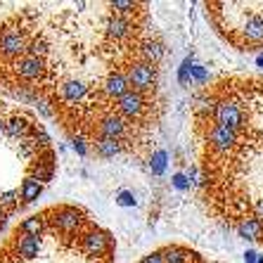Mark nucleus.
I'll return each mask as SVG.
<instances>
[{"label":"nucleus","instance_id":"f257e3e1","mask_svg":"<svg viewBox=\"0 0 263 263\" xmlns=\"http://www.w3.org/2000/svg\"><path fill=\"white\" fill-rule=\"evenodd\" d=\"M190 147L204 211L263 247V73H226L197 90Z\"/></svg>","mask_w":263,"mask_h":263},{"label":"nucleus","instance_id":"f03ea898","mask_svg":"<svg viewBox=\"0 0 263 263\" xmlns=\"http://www.w3.org/2000/svg\"><path fill=\"white\" fill-rule=\"evenodd\" d=\"M204 17L216 36L237 52H263V0L204 3Z\"/></svg>","mask_w":263,"mask_h":263},{"label":"nucleus","instance_id":"7ed1b4c3","mask_svg":"<svg viewBox=\"0 0 263 263\" xmlns=\"http://www.w3.org/2000/svg\"><path fill=\"white\" fill-rule=\"evenodd\" d=\"M138 263H226V261L211 258L187 245H164L152 249L149 254H145Z\"/></svg>","mask_w":263,"mask_h":263},{"label":"nucleus","instance_id":"20e7f679","mask_svg":"<svg viewBox=\"0 0 263 263\" xmlns=\"http://www.w3.org/2000/svg\"><path fill=\"white\" fill-rule=\"evenodd\" d=\"M26 43H29V38L22 31L7 29L0 36V55L7 57V60H19V57L26 55Z\"/></svg>","mask_w":263,"mask_h":263},{"label":"nucleus","instance_id":"39448f33","mask_svg":"<svg viewBox=\"0 0 263 263\" xmlns=\"http://www.w3.org/2000/svg\"><path fill=\"white\" fill-rule=\"evenodd\" d=\"M14 73L24 81H43L45 76V60H38L33 55H24L14 62Z\"/></svg>","mask_w":263,"mask_h":263},{"label":"nucleus","instance_id":"423d86ee","mask_svg":"<svg viewBox=\"0 0 263 263\" xmlns=\"http://www.w3.org/2000/svg\"><path fill=\"white\" fill-rule=\"evenodd\" d=\"M33 130H36V126H33V123H31L26 117H12L10 121H5V133L10 135V138L26 140V138H31V135H33Z\"/></svg>","mask_w":263,"mask_h":263},{"label":"nucleus","instance_id":"0eeeda50","mask_svg":"<svg viewBox=\"0 0 263 263\" xmlns=\"http://www.w3.org/2000/svg\"><path fill=\"white\" fill-rule=\"evenodd\" d=\"M41 249H43V239L41 237L22 235V237L17 239V254L24 258V261H33V258H38Z\"/></svg>","mask_w":263,"mask_h":263},{"label":"nucleus","instance_id":"6e6552de","mask_svg":"<svg viewBox=\"0 0 263 263\" xmlns=\"http://www.w3.org/2000/svg\"><path fill=\"white\" fill-rule=\"evenodd\" d=\"M45 228H48V223H45L43 216H29V218H24L19 223V233L31 235V237H43Z\"/></svg>","mask_w":263,"mask_h":263},{"label":"nucleus","instance_id":"1a4fd4ad","mask_svg":"<svg viewBox=\"0 0 263 263\" xmlns=\"http://www.w3.org/2000/svg\"><path fill=\"white\" fill-rule=\"evenodd\" d=\"M41 192H43V185L38 183L36 178L26 176L24 180H22V187H19V197H22V202H24V204L36 202L38 197H41Z\"/></svg>","mask_w":263,"mask_h":263},{"label":"nucleus","instance_id":"9d476101","mask_svg":"<svg viewBox=\"0 0 263 263\" xmlns=\"http://www.w3.org/2000/svg\"><path fill=\"white\" fill-rule=\"evenodd\" d=\"M17 197H19L17 190H5L3 195H0V206L5 209V211L14 209V206H17Z\"/></svg>","mask_w":263,"mask_h":263},{"label":"nucleus","instance_id":"9b49d317","mask_svg":"<svg viewBox=\"0 0 263 263\" xmlns=\"http://www.w3.org/2000/svg\"><path fill=\"white\" fill-rule=\"evenodd\" d=\"M5 220H7V211H5V209H3V206H0V226H3Z\"/></svg>","mask_w":263,"mask_h":263},{"label":"nucleus","instance_id":"f8f14e48","mask_svg":"<svg viewBox=\"0 0 263 263\" xmlns=\"http://www.w3.org/2000/svg\"><path fill=\"white\" fill-rule=\"evenodd\" d=\"M5 133V121H3V119H0V135Z\"/></svg>","mask_w":263,"mask_h":263}]
</instances>
